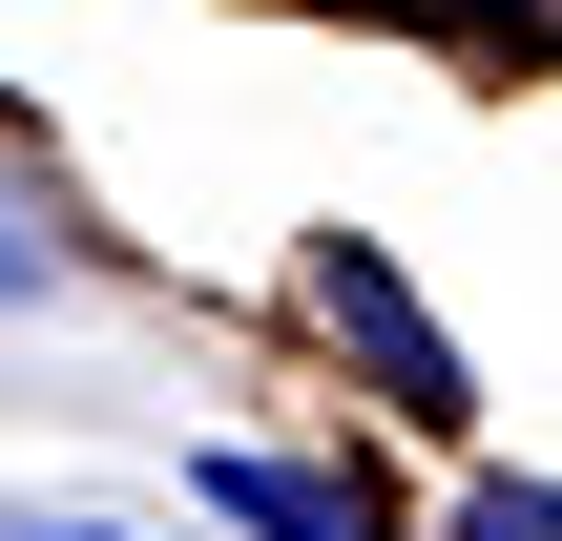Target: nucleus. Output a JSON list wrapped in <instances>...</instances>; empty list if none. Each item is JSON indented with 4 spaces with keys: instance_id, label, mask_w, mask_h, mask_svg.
Wrapping results in <instances>:
<instances>
[{
    "instance_id": "nucleus-4",
    "label": "nucleus",
    "mask_w": 562,
    "mask_h": 541,
    "mask_svg": "<svg viewBox=\"0 0 562 541\" xmlns=\"http://www.w3.org/2000/svg\"><path fill=\"white\" fill-rule=\"evenodd\" d=\"M459 541H562V480H480V500H459Z\"/></svg>"
},
{
    "instance_id": "nucleus-2",
    "label": "nucleus",
    "mask_w": 562,
    "mask_h": 541,
    "mask_svg": "<svg viewBox=\"0 0 562 541\" xmlns=\"http://www.w3.org/2000/svg\"><path fill=\"white\" fill-rule=\"evenodd\" d=\"M188 500H209V521H250V541H375V500H355V480H313V459H209Z\"/></svg>"
},
{
    "instance_id": "nucleus-5",
    "label": "nucleus",
    "mask_w": 562,
    "mask_h": 541,
    "mask_svg": "<svg viewBox=\"0 0 562 541\" xmlns=\"http://www.w3.org/2000/svg\"><path fill=\"white\" fill-rule=\"evenodd\" d=\"M0 541H125V521H83V500H0Z\"/></svg>"
},
{
    "instance_id": "nucleus-1",
    "label": "nucleus",
    "mask_w": 562,
    "mask_h": 541,
    "mask_svg": "<svg viewBox=\"0 0 562 541\" xmlns=\"http://www.w3.org/2000/svg\"><path fill=\"white\" fill-rule=\"evenodd\" d=\"M292 292H313V334H334V354H355V375H375V396H396L417 438H459V417H480V375H459V334L417 313V271H396L375 229H313V271H292Z\"/></svg>"
},
{
    "instance_id": "nucleus-3",
    "label": "nucleus",
    "mask_w": 562,
    "mask_h": 541,
    "mask_svg": "<svg viewBox=\"0 0 562 541\" xmlns=\"http://www.w3.org/2000/svg\"><path fill=\"white\" fill-rule=\"evenodd\" d=\"M21 292H63V229H42V188H0V313Z\"/></svg>"
}]
</instances>
